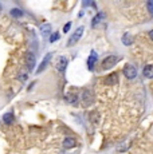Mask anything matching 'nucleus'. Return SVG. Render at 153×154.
Returning <instances> with one entry per match:
<instances>
[{
    "instance_id": "dca6fc26",
    "label": "nucleus",
    "mask_w": 153,
    "mask_h": 154,
    "mask_svg": "<svg viewBox=\"0 0 153 154\" xmlns=\"http://www.w3.org/2000/svg\"><path fill=\"white\" fill-rule=\"evenodd\" d=\"M66 100L69 103H71V105H75V103L78 102V97H76L75 94H69V95L66 97Z\"/></svg>"
},
{
    "instance_id": "f03ea898",
    "label": "nucleus",
    "mask_w": 153,
    "mask_h": 154,
    "mask_svg": "<svg viewBox=\"0 0 153 154\" xmlns=\"http://www.w3.org/2000/svg\"><path fill=\"white\" fill-rule=\"evenodd\" d=\"M83 31H85V28H83V27H78V28H76L75 31L73 32L71 38L69 39V42H67V46H69V47L74 46V44L78 42L79 39H81V36H82V34H83Z\"/></svg>"
},
{
    "instance_id": "4468645a",
    "label": "nucleus",
    "mask_w": 153,
    "mask_h": 154,
    "mask_svg": "<svg viewBox=\"0 0 153 154\" xmlns=\"http://www.w3.org/2000/svg\"><path fill=\"white\" fill-rule=\"evenodd\" d=\"M122 43L125 44V46H130V44L133 43V39H132V36L128 34V32H126V34L122 36Z\"/></svg>"
},
{
    "instance_id": "1a4fd4ad",
    "label": "nucleus",
    "mask_w": 153,
    "mask_h": 154,
    "mask_svg": "<svg viewBox=\"0 0 153 154\" xmlns=\"http://www.w3.org/2000/svg\"><path fill=\"white\" fill-rule=\"evenodd\" d=\"M117 82H118V75H117V72L110 74V75H108L106 79H105V85H108V86H114Z\"/></svg>"
},
{
    "instance_id": "4be33fe9",
    "label": "nucleus",
    "mask_w": 153,
    "mask_h": 154,
    "mask_svg": "<svg viewBox=\"0 0 153 154\" xmlns=\"http://www.w3.org/2000/svg\"><path fill=\"white\" fill-rule=\"evenodd\" d=\"M0 10H2V8H0Z\"/></svg>"
},
{
    "instance_id": "20e7f679",
    "label": "nucleus",
    "mask_w": 153,
    "mask_h": 154,
    "mask_svg": "<svg viewBox=\"0 0 153 154\" xmlns=\"http://www.w3.org/2000/svg\"><path fill=\"white\" fill-rule=\"evenodd\" d=\"M94 102V95L93 93L90 90H83V93H82V103H83V106H90L92 103Z\"/></svg>"
},
{
    "instance_id": "aec40b11",
    "label": "nucleus",
    "mask_w": 153,
    "mask_h": 154,
    "mask_svg": "<svg viewBox=\"0 0 153 154\" xmlns=\"http://www.w3.org/2000/svg\"><path fill=\"white\" fill-rule=\"evenodd\" d=\"M148 8H149V11H151V14H153V2L148 3Z\"/></svg>"
},
{
    "instance_id": "ddd939ff",
    "label": "nucleus",
    "mask_w": 153,
    "mask_h": 154,
    "mask_svg": "<svg viewBox=\"0 0 153 154\" xmlns=\"http://www.w3.org/2000/svg\"><path fill=\"white\" fill-rule=\"evenodd\" d=\"M104 17H105V14H104V12H98V14H97V15H95V16H94V17H93V22H92V26H93V27H95V26H97V24H99V22H101V20H102V19H104Z\"/></svg>"
},
{
    "instance_id": "9b49d317",
    "label": "nucleus",
    "mask_w": 153,
    "mask_h": 154,
    "mask_svg": "<svg viewBox=\"0 0 153 154\" xmlns=\"http://www.w3.org/2000/svg\"><path fill=\"white\" fill-rule=\"evenodd\" d=\"M75 146V140L71 137H67L66 140L63 141V147L64 149H71V147Z\"/></svg>"
},
{
    "instance_id": "f8f14e48",
    "label": "nucleus",
    "mask_w": 153,
    "mask_h": 154,
    "mask_svg": "<svg viewBox=\"0 0 153 154\" xmlns=\"http://www.w3.org/2000/svg\"><path fill=\"white\" fill-rule=\"evenodd\" d=\"M144 76L145 78H153V64H148L144 67Z\"/></svg>"
},
{
    "instance_id": "412c9836",
    "label": "nucleus",
    "mask_w": 153,
    "mask_h": 154,
    "mask_svg": "<svg viewBox=\"0 0 153 154\" xmlns=\"http://www.w3.org/2000/svg\"><path fill=\"white\" fill-rule=\"evenodd\" d=\"M149 38H151V39L153 40V29H152V31H151V32H149Z\"/></svg>"
},
{
    "instance_id": "6e6552de",
    "label": "nucleus",
    "mask_w": 153,
    "mask_h": 154,
    "mask_svg": "<svg viewBox=\"0 0 153 154\" xmlns=\"http://www.w3.org/2000/svg\"><path fill=\"white\" fill-rule=\"evenodd\" d=\"M97 59H98V55H97V52L95 51L90 52V56H89V59H87V69L93 70V66L97 63Z\"/></svg>"
},
{
    "instance_id": "6ab92c4d",
    "label": "nucleus",
    "mask_w": 153,
    "mask_h": 154,
    "mask_svg": "<svg viewBox=\"0 0 153 154\" xmlns=\"http://www.w3.org/2000/svg\"><path fill=\"white\" fill-rule=\"evenodd\" d=\"M70 27H71V23H67L66 26H64V28H63V32H69V29H70Z\"/></svg>"
},
{
    "instance_id": "423d86ee",
    "label": "nucleus",
    "mask_w": 153,
    "mask_h": 154,
    "mask_svg": "<svg viewBox=\"0 0 153 154\" xmlns=\"http://www.w3.org/2000/svg\"><path fill=\"white\" fill-rule=\"evenodd\" d=\"M35 63H36V60H35V55L32 54V52H28L27 55H26V64H27V69L32 71L35 67Z\"/></svg>"
},
{
    "instance_id": "a211bd4d",
    "label": "nucleus",
    "mask_w": 153,
    "mask_h": 154,
    "mask_svg": "<svg viewBox=\"0 0 153 154\" xmlns=\"http://www.w3.org/2000/svg\"><path fill=\"white\" fill-rule=\"evenodd\" d=\"M58 38H59V34H58V32H54V34L51 35V36H50V42H55V40H58Z\"/></svg>"
},
{
    "instance_id": "7ed1b4c3",
    "label": "nucleus",
    "mask_w": 153,
    "mask_h": 154,
    "mask_svg": "<svg viewBox=\"0 0 153 154\" xmlns=\"http://www.w3.org/2000/svg\"><path fill=\"white\" fill-rule=\"evenodd\" d=\"M123 74L128 79H134L137 76V69L133 66V64H126L123 67Z\"/></svg>"
},
{
    "instance_id": "39448f33",
    "label": "nucleus",
    "mask_w": 153,
    "mask_h": 154,
    "mask_svg": "<svg viewBox=\"0 0 153 154\" xmlns=\"http://www.w3.org/2000/svg\"><path fill=\"white\" fill-rule=\"evenodd\" d=\"M51 59H52V52H48V54H46V56L43 58V60H42V63H40L39 67L36 69V74H40L42 71H45L46 67L48 66V63L51 62Z\"/></svg>"
},
{
    "instance_id": "f3484780",
    "label": "nucleus",
    "mask_w": 153,
    "mask_h": 154,
    "mask_svg": "<svg viewBox=\"0 0 153 154\" xmlns=\"http://www.w3.org/2000/svg\"><path fill=\"white\" fill-rule=\"evenodd\" d=\"M11 15L14 17H20V16H23V11L19 10V8H14V10H11Z\"/></svg>"
},
{
    "instance_id": "f257e3e1",
    "label": "nucleus",
    "mask_w": 153,
    "mask_h": 154,
    "mask_svg": "<svg viewBox=\"0 0 153 154\" xmlns=\"http://www.w3.org/2000/svg\"><path fill=\"white\" fill-rule=\"evenodd\" d=\"M120 60V56L117 55H109L102 60V69L104 70H110L117 62Z\"/></svg>"
},
{
    "instance_id": "0eeeda50",
    "label": "nucleus",
    "mask_w": 153,
    "mask_h": 154,
    "mask_svg": "<svg viewBox=\"0 0 153 154\" xmlns=\"http://www.w3.org/2000/svg\"><path fill=\"white\" fill-rule=\"evenodd\" d=\"M66 67H67V58H66V56H59V58H58V60H57V69H58V71L64 72Z\"/></svg>"
},
{
    "instance_id": "2eb2a0df",
    "label": "nucleus",
    "mask_w": 153,
    "mask_h": 154,
    "mask_svg": "<svg viewBox=\"0 0 153 154\" xmlns=\"http://www.w3.org/2000/svg\"><path fill=\"white\" fill-rule=\"evenodd\" d=\"M3 121H4L7 125L12 123L14 122V114H12V112H7V114H4V117H3Z\"/></svg>"
},
{
    "instance_id": "9d476101",
    "label": "nucleus",
    "mask_w": 153,
    "mask_h": 154,
    "mask_svg": "<svg viewBox=\"0 0 153 154\" xmlns=\"http://www.w3.org/2000/svg\"><path fill=\"white\" fill-rule=\"evenodd\" d=\"M40 32H42L43 38H47L48 35H51V24H50V23H43V24H40Z\"/></svg>"
}]
</instances>
